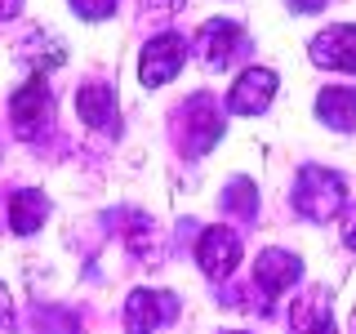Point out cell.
Wrapping results in <instances>:
<instances>
[{"label":"cell","mask_w":356,"mask_h":334,"mask_svg":"<svg viewBox=\"0 0 356 334\" xmlns=\"http://www.w3.org/2000/svg\"><path fill=\"white\" fill-rule=\"evenodd\" d=\"M316 116L325 120L330 129H339V134L356 129V89H348V85L321 89V94H316Z\"/></svg>","instance_id":"4fadbf2b"},{"label":"cell","mask_w":356,"mask_h":334,"mask_svg":"<svg viewBox=\"0 0 356 334\" xmlns=\"http://www.w3.org/2000/svg\"><path fill=\"white\" fill-rule=\"evenodd\" d=\"M348 200V183H343L334 170H321V165H303L298 170V183H294V209L303 218H316L325 223L343 209Z\"/></svg>","instance_id":"6da1fadb"},{"label":"cell","mask_w":356,"mask_h":334,"mask_svg":"<svg viewBox=\"0 0 356 334\" xmlns=\"http://www.w3.org/2000/svg\"><path fill=\"white\" fill-rule=\"evenodd\" d=\"M174 317H178V294H170V289H134L125 299V330L129 334H156Z\"/></svg>","instance_id":"52a82bcc"},{"label":"cell","mask_w":356,"mask_h":334,"mask_svg":"<svg viewBox=\"0 0 356 334\" xmlns=\"http://www.w3.org/2000/svg\"><path fill=\"white\" fill-rule=\"evenodd\" d=\"M72 9L81 18H89V22H98V18H107L111 9H116V0H72Z\"/></svg>","instance_id":"ac0fdd59"},{"label":"cell","mask_w":356,"mask_h":334,"mask_svg":"<svg viewBox=\"0 0 356 334\" xmlns=\"http://www.w3.org/2000/svg\"><path fill=\"white\" fill-rule=\"evenodd\" d=\"M276 85L281 81H276L272 67H250V72L236 76V85H232V94H227V107L236 111V116H259V111L272 107Z\"/></svg>","instance_id":"9c48e42d"},{"label":"cell","mask_w":356,"mask_h":334,"mask_svg":"<svg viewBox=\"0 0 356 334\" xmlns=\"http://www.w3.org/2000/svg\"><path fill=\"white\" fill-rule=\"evenodd\" d=\"M9 120H14L18 138H44L49 134V120H54V98H49V85L44 76H31L27 85L9 98Z\"/></svg>","instance_id":"3957f363"},{"label":"cell","mask_w":356,"mask_h":334,"mask_svg":"<svg viewBox=\"0 0 356 334\" xmlns=\"http://www.w3.org/2000/svg\"><path fill=\"white\" fill-rule=\"evenodd\" d=\"M222 334H241V330H222Z\"/></svg>","instance_id":"d4e9b609"},{"label":"cell","mask_w":356,"mask_h":334,"mask_svg":"<svg viewBox=\"0 0 356 334\" xmlns=\"http://www.w3.org/2000/svg\"><path fill=\"white\" fill-rule=\"evenodd\" d=\"M289 334H339L330 321V289H307L289 303Z\"/></svg>","instance_id":"8fae6325"},{"label":"cell","mask_w":356,"mask_h":334,"mask_svg":"<svg viewBox=\"0 0 356 334\" xmlns=\"http://www.w3.org/2000/svg\"><path fill=\"white\" fill-rule=\"evenodd\" d=\"M307 54H312V63L325 67V72H356V27L339 22V27L321 31V36L307 45Z\"/></svg>","instance_id":"30bf717a"},{"label":"cell","mask_w":356,"mask_h":334,"mask_svg":"<svg viewBox=\"0 0 356 334\" xmlns=\"http://www.w3.org/2000/svg\"><path fill=\"white\" fill-rule=\"evenodd\" d=\"M352 334H356V312H352Z\"/></svg>","instance_id":"cb8c5ba5"},{"label":"cell","mask_w":356,"mask_h":334,"mask_svg":"<svg viewBox=\"0 0 356 334\" xmlns=\"http://www.w3.org/2000/svg\"><path fill=\"white\" fill-rule=\"evenodd\" d=\"M44 214H49V200H44L36 187H22V192L9 196V228H14L18 237H31L44 223Z\"/></svg>","instance_id":"5bb4252c"},{"label":"cell","mask_w":356,"mask_h":334,"mask_svg":"<svg viewBox=\"0 0 356 334\" xmlns=\"http://www.w3.org/2000/svg\"><path fill=\"white\" fill-rule=\"evenodd\" d=\"M298 276H303V263H298V254H289V250H263L259 259H254V285L263 289L267 312H272V303L285 294V289L298 285Z\"/></svg>","instance_id":"ba28073f"},{"label":"cell","mask_w":356,"mask_h":334,"mask_svg":"<svg viewBox=\"0 0 356 334\" xmlns=\"http://www.w3.org/2000/svg\"><path fill=\"white\" fill-rule=\"evenodd\" d=\"M174 9H183V0H156L147 5V14H174Z\"/></svg>","instance_id":"7402d4cb"},{"label":"cell","mask_w":356,"mask_h":334,"mask_svg":"<svg viewBox=\"0 0 356 334\" xmlns=\"http://www.w3.org/2000/svg\"><path fill=\"white\" fill-rule=\"evenodd\" d=\"M343 241H348V250H356V209L343 218Z\"/></svg>","instance_id":"ffe728a7"},{"label":"cell","mask_w":356,"mask_h":334,"mask_svg":"<svg viewBox=\"0 0 356 334\" xmlns=\"http://www.w3.org/2000/svg\"><path fill=\"white\" fill-rule=\"evenodd\" d=\"M14 330V303H9V289L0 285V334Z\"/></svg>","instance_id":"d6986e66"},{"label":"cell","mask_w":356,"mask_h":334,"mask_svg":"<svg viewBox=\"0 0 356 334\" xmlns=\"http://www.w3.org/2000/svg\"><path fill=\"white\" fill-rule=\"evenodd\" d=\"M196 263H200V272H205L209 281H227V276L236 272V263H241V237L232 228H222V223L205 228L200 241H196Z\"/></svg>","instance_id":"8992f818"},{"label":"cell","mask_w":356,"mask_h":334,"mask_svg":"<svg viewBox=\"0 0 356 334\" xmlns=\"http://www.w3.org/2000/svg\"><path fill=\"white\" fill-rule=\"evenodd\" d=\"M36 334H81L76 317L67 308H40L36 312Z\"/></svg>","instance_id":"e0dca14e"},{"label":"cell","mask_w":356,"mask_h":334,"mask_svg":"<svg viewBox=\"0 0 356 334\" xmlns=\"http://www.w3.org/2000/svg\"><path fill=\"white\" fill-rule=\"evenodd\" d=\"M245 49H250V36H245L232 18L205 22V27H200V36H196V54H200V63H205L209 72H227V67L236 63Z\"/></svg>","instance_id":"277c9868"},{"label":"cell","mask_w":356,"mask_h":334,"mask_svg":"<svg viewBox=\"0 0 356 334\" xmlns=\"http://www.w3.org/2000/svg\"><path fill=\"white\" fill-rule=\"evenodd\" d=\"M222 138V111L209 94H192L178 116V143H183V156H205L214 143Z\"/></svg>","instance_id":"7a4b0ae2"},{"label":"cell","mask_w":356,"mask_h":334,"mask_svg":"<svg viewBox=\"0 0 356 334\" xmlns=\"http://www.w3.org/2000/svg\"><path fill=\"white\" fill-rule=\"evenodd\" d=\"M76 111H81V120L89 129H111L116 134V125H120L116 120V94H111L107 85H94V81L76 89Z\"/></svg>","instance_id":"7c38bea8"},{"label":"cell","mask_w":356,"mask_h":334,"mask_svg":"<svg viewBox=\"0 0 356 334\" xmlns=\"http://www.w3.org/2000/svg\"><path fill=\"white\" fill-rule=\"evenodd\" d=\"M22 9V0H0V18H14Z\"/></svg>","instance_id":"603a6c76"},{"label":"cell","mask_w":356,"mask_h":334,"mask_svg":"<svg viewBox=\"0 0 356 334\" xmlns=\"http://www.w3.org/2000/svg\"><path fill=\"white\" fill-rule=\"evenodd\" d=\"M18 54H22L31 67H36V72H49V67H58V63L67 58V49H63L54 36H44V31H31V36L18 45Z\"/></svg>","instance_id":"9a60e30c"},{"label":"cell","mask_w":356,"mask_h":334,"mask_svg":"<svg viewBox=\"0 0 356 334\" xmlns=\"http://www.w3.org/2000/svg\"><path fill=\"white\" fill-rule=\"evenodd\" d=\"M289 5H294L298 14H316V9H325L330 0H289Z\"/></svg>","instance_id":"44dd1931"},{"label":"cell","mask_w":356,"mask_h":334,"mask_svg":"<svg viewBox=\"0 0 356 334\" xmlns=\"http://www.w3.org/2000/svg\"><path fill=\"white\" fill-rule=\"evenodd\" d=\"M183 58H187L183 36L161 31V36H152L147 45H143V54H138V81L147 89H161L165 81H174V76L183 72Z\"/></svg>","instance_id":"5b68a950"},{"label":"cell","mask_w":356,"mask_h":334,"mask_svg":"<svg viewBox=\"0 0 356 334\" xmlns=\"http://www.w3.org/2000/svg\"><path fill=\"white\" fill-rule=\"evenodd\" d=\"M222 209L236 218H254V209H259V192H254L250 178H232L227 192H222Z\"/></svg>","instance_id":"2e32d148"}]
</instances>
